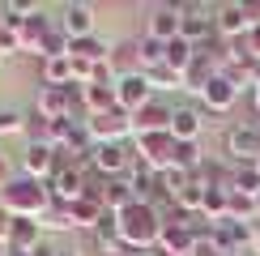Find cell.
I'll list each match as a JSON object with an SVG mask.
<instances>
[{"label":"cell","instance_id":"cb8c5ba5","mask_svg":"<svg viewBox=\"0 0 260 256\" xmlns=\"http://www.w3.org/2000/svg\"><path fill=\"white\" fill-rule=\"evenodd\" d=\"M192 60H197V47H192L188 39H171L167 43V69H175L179 77H183V73L192 69Z\"/></svg>","mask_w":260,"mask_h":256},{"label":"cell","instance_id":"603a6c76","mask_svg":"<svg viewBox=\"0 0 260 256\" xmlns=\"http://www.w3.org/2000/svg\"><path fill=\"white\" fill-rule=\"evenodd\" d=\"M231 192H243V197H260V171H256V163L231 167Z\"/></svg>","mask_w":260,"mask_h":256},{"label":"cell","instance_id":"1f68e13d","mask_svg":"<svg viewBox=\"0 0 260 256\" xmlns=\"http://www.w3.org/2000/svg\"><path fill=\"white\" fill-rule=\"evenodd\" d=\"M13 175H17V171H13V163H9V154H0V188H5Z\"/></svg>","mask_w":260,"mask_h":256},{"label":"cell","instance_id":"52a82bcc","mask_svg":"<svg viewBox=\"0 0 260 256\" xmlns=\"http://www.w3.org/2000/svg\"><path fill=\"white\" fill-rule=\"evenodd\" d=\"M256 235H260V231H256V222H235V218H222V222H213L209 239L218 243L226 256H243V252H252Z\"/></svg>","mask_w":260,"mask_h":256},{"label":"cell","instance_id":"9c48e42d","mask_svg":"<svg viewBox=\"0 0 260 256\" xmlns=\"http://www.w3.org/2000/svg\"><path fill=\"white\" fill-rule=\"evenodd\" d=\"M154 85H149L145 73H128V77H115V103H120V111L137 115L145 103H154Z\"/></svg>","mask_w":260,"mask_h":256},{"label":"cell","instance_id":"7a4b0ae2","mask_svg":"<svg viewBox=\"0 0 260 256\" xmlns=\"http://www.w3.org/2000/svg\"><path fill=\"white\" fill-rule=\"evenodd\" d=\"M0 205H5L13 218H43L51 209V188L43 179H30V175H17L0 188Z\"/></svg>","mask_w":260,"mask_h":256},{"label":"cell","instance_id":"ffe728a7","mask_svg":"<svg viewBox=\"0 0 260 256\" xmlns=\"http://www.w3.org/2000/svg\"><path fill=\"white\" fill-rule=\"evenodd\" d=\"M107 69H111V77H128V73H141L137 64V39H124L111 47V60H107Z\"/></svg>","mask_w":260,"mask_h":256},{"label":"cell","instance_id":"44dd1931","mask_svg":"<svg viewBox=\"0 0 260 256\" xmlns=\"http://www.w3.org/2000/svg\"><path fill=\"white\" fill-rule=\"evenodd\" d=\"M137 64H141V73H149V69H158V64H167V43L141 35V39H137Z\"/></svg>","mask_w":260,"mask_h":256},{"label":"cell","instance_id":"4316f807","mask_svg":"<svg viewBox=\"0 0 260 256\" xmlns=\"http://www.w3.org/2000/svg\"><path fill=\"white\" fill-rule=\"evenodd\" d=\"M226 218H235V222H260L256 197H243V192H231V209H226Z\"/></svg>","mask_w":260,"mask_h":256},{"label":"cell","instance_id":"d4e9b609","mask_svg":"<svg viewBox=\"0 0 260 256\" xmlns=\"http://www.w3.org/2000/svg\"><path fill=\"white\" fill-rule=\"evenodd\" d=\"M175 167L179 171H197L205 167V154H201V141H175Z\"/></svg>","mask_w":260,"mask_h":256},{"label":"cell","instance_id":"8992f818","mask_svg":"<svg viewBox=\"0 0 260 256\" xmlns=\"http://www.w3.org/2000/svg\"><path fill=\"white\" fill-rule=\"evenodd\" d=\"M239 85H235L226 73H213L209 81H205V90L197 94V107L205 115H226V111H235V103H239Z\"/></svg>","mask_w":260,"mask_h":256},{"label":"cell","instance_id":"7402d4cb","mask_svg":"<svg viewBox=\"0 0 260 256\" xmlns=\"http://www.w3.org/2000/svg\"><path fill=\"white\" fill-rule=\"evenodd\" d=\"M39 77H43V85H73V60L69 56L43 60L39 64Z\"/></svg>","mask_w":260,"mask_h":256},{"label":"cell","instance_id":"4fadbf2b","mask_svg":"<svg viewBox=\"0 0 260 256\" xmlns=\"http://www.w3.org/2000/svg\"><path fill=\"white\" fill-rule=\"evenodd\" d=\"M171 115H175V103H167V99L145 103L133 115V137H141V133H171Z\"/></svg>","mask_w":260,"mask_h":256},{"label":"cell","instance_id":"9a60e30c","mask_svg":"<svg viewBox=\"0 0 260 256\" xmlns=\"http://www.w3.org/2000/svg\"><path fill=\"white\" fill-rule=\"evenodd\" d=\"M43 218H13V231H9V243L5 248L9 252H26V256H35L43 248Z\"/></svg>","mask_w":260,"mask_h":256},{"label":"cell","instance_id":"5bb4252c","mask_svg":"<svg viewBox=\"0 0 260 256\" xmlns=\"http://www.w3.org/2000/svg\"><path fill=\"white\" fill-rule=\"evenodd\" d=\"M145 35L158 43L179 39V5H149L145 13Z\"/></svg>","mask_w":260,"mask_h":256},{"label":"cell","instance_id":"ba28073f","mask_svg":"<svg viewBox=\"0 0 260 256\" xmlns=\"http://www.w3.org/2000/svg\"><path fill=\"white\" fill-rule=\"evenodd\" d=\"M56 26L73 39H85V35H99V13H94V5H81V0H69V5L56 13Z\"/></svg>","mask_w":260,"mask_h":256},{"label":"cell","instance_id":"3957f363","mask_svg":"<svg viewBox=\"0 0 260 256\" xmlns=\"http://www.w3.org/2000/svg\"><path fill=\"white\" fill-rule=\"evenodd\" d=\"M222 154L231 167H243V163H256L260 158V124H231L222 133Z\"/></svg>","mask_w":260,"mask_h":256},{"label":"cell","instance_id":"f546056e","mask_svg":"<svg viewBox=\"0 0 260 256\" xmlns=\"http://www.w3.org/2000/svg\"><path fill=\"white\" fill-rule=\"evenodd\" d=\"M9 231H13V213L0 205V243H9Z\"/></svg>","mask_w":260,"mask_h":256},{"label":"cell","instance_id":"d6a6232c","mask_svg":"<svg viewBox=\"0 0 260 256\" xmlns=\"http://www.w3.org/2000/svg\"><path fill=\"white\" fill-rule=\"evenodd\" d=\"M51 256H85V252L73 248V243H51Z\"/></svg>","mask_w":260,"mask_h":256},{"label":"cell","instance_id":"83f0119b","mask_svg":"<svg viewBox=\"0 0 260 256\" xmlns=\"http://www.w3.org/2000/svg\"><path fill=\"white\" fill-rule=\"evenodd\" d=\"M17 133H26V111L0 103V137H17Z\"/></svg>","mask_w":260,"mask_h":256},{"label":"cell","instance_id":"7c38bea8","mask_svg":"<svg viewBox=\"0 0 260 256\" xmlns=\"http://www.w3.org/2000/svg\"><path fill=\"white\" fill-rule=\"evenodd\" d=\"M205 124H209V115L197 103H175V115H171V137L175 141H201Z\"/></svg>","mask_w":260,"mask_h":256},{"label":"cell","instance_id":"5b68a950","mask_svg":"<svg viewBox=\"0 0 260 256\" xmlns=\"http://www.w3.org/2000/svg\"><path fill=\"white\" fill-rule=\"evenodd\" d=\"M179 39H188L192 47L213 43V39H218V30H213V9L183 0V5H179Z\"/></svg>","mask_w":260,"mask_h":256},{"label":"cell","instance_id":"e575fe53","mask_svg":"<svg viewBox=\"0 0 260 256\" xmlns=\"http://www.w3.org/2000/svg\"><path fill=\"white\" fill-rule=\"evenodd\" d=\"M252 85H260V60L252 64Z\"/></svg>","mask_w":260,"mask_h":256},{"label":"cell","instance_id":"836d02e7","mask_svg":"<svg viewBox=\"0 0 260 256\" xmlns=\"http://www.w3.org/2000/svg\"><path fill=\"white\" fill-rule=\"evenodd\" d=\"M252 107H256V115H260V85H252Z\"/></svg>","mask_w":260,"mask_h":256},{"label":"cell","instance_id":"e0dca14e","mask_svg":"<svg viewBox=\"0 0 260 256\" xmlns=\"http://www.w3.org/2000/svg\"><path fill=\"white\" fill-rule=\"evenodd\" d=\"M111 47H115L111 39L85 35V39H73V43H69V56H73V60H85V64H107V60H111Z\"/></svg>","mask_w":260,"mask_h":256},{"label":"cell","instance_id":"d6986e66","mask_svg":"<svg viewBox=\"0 0 260 256\" xmlns=\"http://www.w3.org/2000/svg\"><path fill=\"white\" fill-rule=\"evenodd\" d=\"M133 201H137V192L128 184V175L124 179H103V209L107 213H124Z\"/></svg>","mask_w":260,"mask_h":256},{"label":"cell","instance_id":"74e56055","mask_svg":"<svg viewBox=\"0 0 260 256\" xmlns=\"http://www.w3.org/2000/svg\"><path fill=\"white\" fill-rule=\"evenodd\" d=\"M256 209H260V197H256Z\"/></svg>","mask_w":260,"mask_h":256},{"label":"cell","instance_id":"30bf717a","mask_svg":"<svg viewBox=\"0 0 260 256\" xmlns=\"http://www.w3.org/2000/svg\"><path fill=\"white\" fill-rule=\"evenodd\" d=\"M85 128H90L94 145L99 141H133V115L120 111V107H115V111H103V115H90Z\"/></svg>","mask_w":260,"mask_h":256},{"label":"cell","instance_id":"4dcf8cb0","mask_svg":"<svg viewBox=\"0 0 260 256\" xmlns=\"http://www.w3.org/2000/svg\"><path fill=\"white\" fill-rule=\"evenodd\" d=\"M192 256H226V252H222V248H218L213 239H201V243H197V252H192Z\"/></svg>","mask_w":260,"mask_h":256},{"label":"cell","instance_id":"ac0fdd59","mask_svg":"<svg viewBox=\"0 0 260 256\" xmlns=\"http://www.w3.org/2000/svg\"><path fill=\"white\" fill-rule=\"evenodd\" d=\"M64 213H69V222H73V231H94L103 222V205L99 201H90V197H81V201H73V205H64Z\"/></svg>","mask_w":260,"mask_h":256},{"label":"cell","instance_id":"8d00e7d4","mask_svg":"<svg viewBox=\"0 0 260 256\" xmlns=\"http://www.w3.org/2000/svg\"><path fill=\"white\" fill-rule=\"evenodd\" d=\"M133 256H154V252H133Z\"/></svg>","mask_w":260,"mask_h":256},{"label":"cell","instance_id":"484cf974","mask_svg":"<svg viewBox=\"0 0 260 256\" xmlns=\"http://www.w3.org/2000/svg\"><path fill=\"white\" fill-rule=\"evenodd\" d=\"M145 77H149V85H154V94H158V99H162V94H171V90H183V77H179L175 69H167V64L149 69Z\"/></svg>","mask_w":260,"mask_h":256},{"label":"cell","instance_id":"6da1fadb","mask_svg":"<svg viewBox=\"0 0 260 256\" xmlns=\"http://www.w3.org/2000/svg\"><path fill=\"white\" fill-rule=\"evenodd\" d=\"M115 227H120V239L128 243V252H154L162 239V209L149 205V201H133L124 213H115Z\"/></svg>","mask_w":260,"mask_h":256},{"label":"cell","instance_id":"2e32d148","mask_svg":"<svg viewBox=\"0 0 260 256\" xmlns=\"http://www.w3.org/2000/svg\"><path fill=\"white\" fill-rule=\"evenodd\" d=\"M56 30V17H51V9H43V5H35L30 9V17H26V26H21V43H26V56L39 47L43 39Z\"/></svg>","mask_w":260,"mask_h":256},{"label":"cell","instance_id":"277c9868","mask_svg":"<svg viewBox=\"0 0 260 256\" xmlns=\"http://www.w3.org/2000/svg\"><path fill=\"white\" fill-rule=\"evenodd\" d=\"M133 154L149 171H171L175 167V137L171 133H141V137H133Z\"/></svg>","mask_w":260,"mask_h":256},{"label":"cell","instance_id":"f1b7e54d","mask_svg":"<svg viewBox=\"0 0 260 256\" xmlns=\"http://www.w3.org/2000/svg\"><path fill=\"white\" fill-rule=\"evenodd\" d=\"M26 51V43H21L17 30H9V26H0V60H9V56H21Z\"/></svg>","mask_w":260,"mask_h":256},{"label":"cell","instance_id":"8fae6325","mask_svg":"<svg viewBox=\"0 0 260 256\" xmlns=\"http://www.w3.org/2000/svg\"><path fill=\"white\" fill-rule=\"evenodd\" d=\"M56 167H60L56 145H47V141H26V149H21V175L43 179V184H47V179L56 175Z\"/></svg>","mask_w":260,"mask_h":256},{"label":"cell","instance_id":"d590c367","mask_svg":"<svg viewBox=\"0 0 260 256\" xmlns=\"http://www.w3.org/2000/svg\"><path fill=\"white\" fill-rule=\"evenodd\" d=\"M252 256H260V235H256V243H252Z\"/></svg>","mask_w":260,"mask_h":256}]
</instances>
